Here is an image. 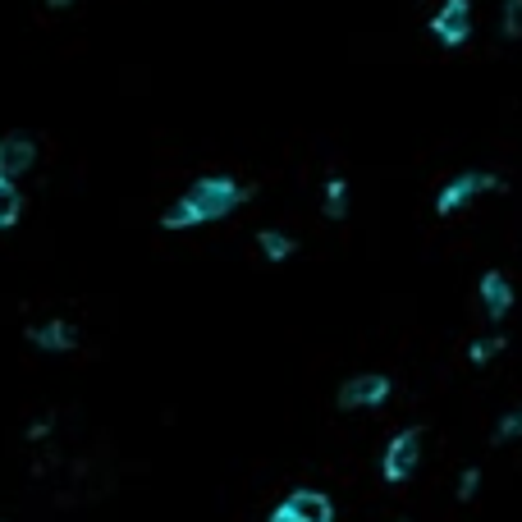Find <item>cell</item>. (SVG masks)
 <instances>
[{
	"mask_svg": "<svg viewBox=\"0 0 522 522\" xmlns=\"http://www.w3.org/2000/svg\"><path fill=\"white\" fill-rule=\"evenodd\" d=\"M243 197H252V188L234 184V179H225V174H207V179H197L193 184V193L179 197V202L165 211L161 225L165 229H193V225H202V220H220L239 207Z\"/></svg>",
	"mask_w": 522,
	"mask_h": 522,
	"instance_id": "1",
	"label": "cell"
},
{
	"mask_svg": "<svg viewBox=\"0 0 522 522\" xmlns=\"http://www.w3.org/2000/svg\"><path fill=\"white\" fill-rule=\"evenodd\" d=\"M500 179L495 174H481V170H463L458 179H449L445 188H440V197H435V211L445 216V211H458V207H468L472 197H481V193H500Z\"/></svg>",
	"mask_w": 522,
	"mask_h": 522,
	"instance_id": "2",
	"label": "cell"
},
{
	"mask_svg": "<svg viewBox=\"0 0 522 522\" xmlns=\"http://www.w3.org/2000/svg\"><path fill=\"white\" fill-rule=\"evenodd\" d=\"M431 33L440 37L445 46H463L472 33V5L468 0H445L440 5V14L431 19Z\"/></svg>",
	"mask_w": 522,
	"mask_h": 522,
	"instance_id": "3",
	"label": "cell"
},
{
	"mask_svg": "<svg viewBox=\"0 0 522 522\" xmlns=\"http://www.w3.org/2000/svg\"><path fill=\"white\" fill-rule=\"evenodd\" d=\"M417 458H422V440H417V431H403V435H394L390 454H385V477H390V481L413 477Z\"/></svg>",
	"mask_w": 522,
	"mask_h": 522,
	"instance_id": "4",
	"label": "cell"
},
{
	"mask_svg": "<svg viewBox=\"0 0 522 522\" xmlns=\"http://www.w3.org/2000/svg\"><path fill=\"white\" fill-rule=\"evenodd\" d=\"M385 394H390L385 376H353L339 390V408H371V403H385Z\"/></svg>",
	"mask_w": 522,
	"mask_h": 522,
	"instance_id": "5",
	"label": "cell"
},
{
	"mask_svg": "<svg viewBox=\"0 0 522 522\" xmlns=\"http://www.w3.org/2000/svg\"><path fill=\"white\" fill-rule=\"evenodd\" d=\"M33 161H37V142L33 138H5L0 142V170H5V179H14V174H23V170H33Z\"/></svg>",
	"mask_w": 522,
	"mask_h": 522,
	"instance_id": "6",
	"label": "cell"
},
{
	"mask_svg": "<svg viewBox=\"0 0 522 522\" xmlns=\"http://www.w3.org/2000/svg\"><path fill=\"white\" fill-rule=\"evenodd\" d=\"M284 509L294 513L298 522H330V518H335V509H330V500L321 495V490H294Z\"/></svg>",
	"mask_w": 522,
	"mask_h": 522,
	"instance_id": "7",
	"label": "cell"
},
{
	"mask_svg": "<svg viewBox=\"0 0 522 522\" xmlns=\"http://www.w3.org/2000/svg\"><path fill=\"white\" fill-rule=\"evenodd\" d=\"M481 303H486V312L495 316V321H500L504 312H509L513 307V289H509V280H504V275H481Z\"/></svg>",
	"mask_w": 522,
	"mask_h": 522,
	"instance_id": "8",
	"label": "cell"
},
{
	"mask_svg": "<svg viewBox=\"0 0 522 522\" xmlns=\"http://www.w3.org/2000/svg\"><path fill=\"white\" fill-rule=\"evenodd\" d=\"M28 339H33L37 348H74L78 330L69 326V321H51V326H33L28 330Z\"/></svg>",
	"mask_w": 522,
	"mask_h": 522,
	"instance_id": "9",
	"label": "cell"
},
{
	"mask_svg": "<svg viewBox=\"0 0 522 522\" xmlns=\"http://www.w3.org/2000/svg\"><path fill=\"white\" fill-rule=\"evenodd\" d=\"M19 211H23L19 188H14L10 179H0V229H5V225H14V220H19Z\"/></svg>",
	"mask_w": 522,
	"mask_h": 522,
	"instance_id": "10",
	"label": "cell"
},
{
	"mask_svg": "<svg viewBox=\"0 0 522 522\" xmlns=\"http://www.w3.org/2000/svg\"><path fill=\"white\" fill-rule=\"evenodd\" d=\"M261 252H266L271 261H284L289 252H294V239H289V234H280V229H266V234H261Z\"/></svg>",
	"mask_w": 522,
	"mask_h": 522,
	"instance_id": "11",
	"label": "cell"
},
{
	"mask_svg": "<svg viewBox=\"0 0 522 522\" xmlns=\"http://www.w3.org/2000/svg\"><path fill=\"white\" fill-rule=\"evenodd\" d=\"M344 211H348V184H344V179H330V184H326V216H344Z\"/></svg>",
	"mask_w": 522,
	"mask_h": 522,
	"instance_id": "12",
	"label": "cell"
},
{
	"mask_svg": "<svg viewBox=\"0 0 522 522\" xmlns=\"http://www.w3.org/2000/svg\"><path fill=\"white\" fill-rule=\"evenodd\" d=\"M522 33V0H509L504 5V37H518Z\"/></svg>",
	"mask_w": 522,
	"mask_h": 522,
	"instance_id": "13",
	"label": "cell"
},
{
	"mask_svg": "<svg viewBox=\"0 0 522 522\" xmlns=\"http://www.w3.org/2000/svg\"><path fill=\"white\" fill-rule=\"evenodd\" d=\"M500 348H504V339H477V344H472V362H490Z\"/></svg>",
	"mask_w": 522,
	"mask_h": 522,
	"instance_id": "14",
	"label": "cell"
},
{
	"mask_svg": "<svg viewBox=\"0 0 522 522\" xmlns=\"http://www.w3.org/2000/svg\"><path fill=\"white\" fill-rule=\"evenodd\" d=\"M472 490H477V472H463V481H458V495H463V500H472Z\"/></svg>",
	"mask_w": 522,
	"mask_h": 522,
	"instance_id": "15",
	"label": "cell"
},
{
	"mask_svg": "<svg viewBox=\"0 0 522 522\" xmlns=\"http://www.w3.org/2000/svg\"><path fill=\"white\" fill-rule=\"evenodd\" d=\"M271 522H298V518H294V513H289V509H280V513H275V518H271Z\"/></svg>",
	"mask_w": 522,
	"mask_h": 522,
	"instance_id": "16",
	"label": "cell"
},
{
	"mask_svg": "<svg viewBox=\"0 0 522 522\" xmlns=\"http://www.w3.org/2000/svg\"><path fill=\"white\" fill-rule=\"evenodd\" d=\"M46 5H55V10H60V5H69V0H46Z\"/></svg>",
	"mask_w": 522,
	"mask_h": 522,
	"instance_id": "17",
	"label": "cell"
},
{
	"mask_svg": "<svg viewBox=\"0 0 522 522\" xmlns=\"http://www.w3.org/2000/svg\"><path fill=\"white\" fill-rule=\"evenodd\" d=\"M0 179H5V170H0Z\"/></svg>",
	"mask_w": 522,
	"mask_h": 522,
	"instance_id": "18",
	"label": "cell"
}]
</instances>
